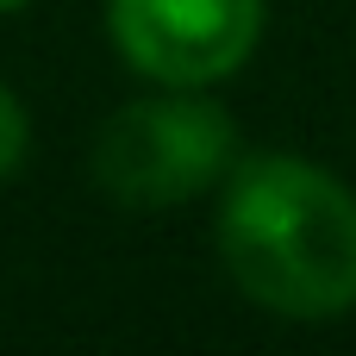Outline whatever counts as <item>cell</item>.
Segmentation results:
<instances>
[{"mask_svg":"<svg viewBox=\"0 0 356 356\" xmlns=\"http://www.w3.org/2000/svg\"><path fill=\"white\" fill-rule=\"evenodd\" d=\"M238 169V125L200 88H169L119 106L94 138V181L138 213L181 207Z\"/></svg>","mask_w":356,"mask_h":356,"instance_id":"2","label":"cell"},{"mask_svg":"<svg viewBox=\"0 0 356 356\" xmlns=\"http://www.w3.org/2000/svg\"><path fill=\"white\" fill-rule=\"evenodd\" d=\"M19 6H31V0H0V13H19Z\"/></svg>","mask_w":356,"mask_h":356,"instance_id":"5","label":"cell"},{"mask_svg":"<svg viewBox=\"0 0 356 356\" xmlns=\"http://www.w3.org/2000/svg\"><path fill=\"white\" fill-rule=\"evenodd\" d=\"M119 56L163 88H213L238 75L263 38V0H106Z\"/></svg>","mask_w":356,"mask_h":356,"instance_id":"3","label":"cell"},{"mask_svg":"<svg viewBox=\"0 0 356 356\" xmlns=\"http://www.w3.org/2000/svg\"><path fill=\"white\" fill-rule=\"evenodd\" d=\"M213 238L263 313L344 319L356 307V194L307 156H244L225 175Z\"/></svg>","mask_w":356,"mask_h":356,"instance_id":"1","label":"cell"},{"mask_svg":"<svg viewBox=\"0 0 356 356\" xmlns=\"http://www.w3.org/2000/svg\"><path fill=\"white\" fill-rule=\"evenodd\" d=\"M25 144H31L25 106H19V94L0 81V181H6V175H19V163H25Z\"/></svg>","mask_w":356,"mask_h":356,"instance_id":"4","label":"cell"}]
</instances>
